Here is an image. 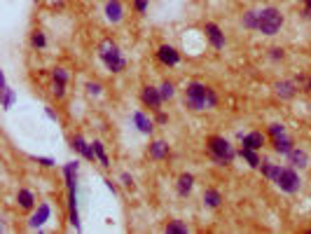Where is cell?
I'll return each instance as SVG.
<instances>
[{"label": "cell", "instance_id": "1", "mask_svg": "<svg viewBox=\"0 0 311 234\" xmlns=\"http://www.w3.org/2000/svg\"><path fill=\"white\" fill-rule=\"evenodd\" d=\"M185 106L195 112L211 110V108H218V94L208 84L199 82V80H192L185 87Z\"/></svg>", "mask_w": 311, "mask_h": 234}, {"label": "cell", "instance_id": "2", "mask_svg": "<svg viewBox=\"0 0 311 234\" xmlns=\"http://www.w3.org/2000/svg\"><path fill=\"white\" fill-rule=\"evenodd\" d=\"M206 148H208V155H211V159L218 167H229L234 162V157H236L232 143L227 138H222V136H208L206 138Z\"/></svg>", "mask_w": 311, "mask_h": 234}, {"label": "cell", "instance_id": "3", "mask_svg": "<svg viewBox=\"0 0 311 234\" xmlns=\"http://www.w3.org/2000/svg\"><path fill=\"white\" fill-rule=\"evenodd\" d=\"M99 59L106 63V68L110 73H122L124 68H127V59L122 56V52H119V47H117V42H115V40H110V38L101 40Z\"/></svg>", "mask_w": 311, "mask_h": 234}, {"label": "cell", "instance_id": "4", "mask_svg": "<svg viewBox=\"0 0 311 234\" xmlns=\"http://www.w3.org/2000/svg\"><path fill=\"white\" fill-rule=\"evenodd\" d=\"M283 21H285L283 12L274 5L257 12V31H260L262 35H276L278 31L283 28Z\"/></svg>", "mask_w": 311, "mask_h": 234}, {"label": "cell", "instance_id": "5", "mask_svg": "<svg viewBox=\"0 0 311 234\" xmlns=\"http://www.w3.org/2000/svg\"><path fill=\"white\" fill-rule=\"evenodd\" d=\"M274 185H278V190L285 192V195H295V192L302 188V180H300L297 169H295V167H281V171H278Z\"/></svg>", "mask_w": 311, "mask_h": 234}, {"label": "cell", "instance_id": "6", "mask_svg": "<svg viewBox=\"0 0 311 234\" xmlns=\"http://www.w3.org/2000/svg\"><path fill=\"white\" fill-rule=\"evenodd\" d=\"M66 82H68V71L61 66H56L52 71V91H54L56 99H63L66 96Z\"/></svg>", "mask_w": 311, "mask_h": 234}, {"label": "cell", "instance_id": "7", "mask_svg": "<svg viewBox=\"0 0 311 234\" xmlns=\"http://www.w3.org/2000/svg\"><path fill=\"white\" fill-rule=\"evenodd\" d=\"M140 101L157 112H159L161 103H164V101H161V94H159V87H152V84H145L143 87V91H140Z\"/></svg>", "mask_w": 311, "mask_h": 234}, {"label": "cell", "instance_id": "8", "mask_svg": "<svg viewBox=\"0 0 311 234\" xmlns=\"http://www.w3.org/2000/svg\"><path fill=\"white\" fill-rule=\"evenodd\" d=\"M204 31H206V38H208V42H211L213 50H222V47H225L227 40H225V33L220 31L218 24H206Z\"/></svg>", "mask_w": 311, "mask_h": 234}, {"label": "cell", "instance_id": "9", "mask_svg": "<svg viewBox=\"0 0 311 234\" xmlns=\"http://www.w3.org/2000/svg\"><path fill=\"white\" fill-rule=\"evenodd\" d=\"M274 91H276L278 99L290 101L297 96V82H295V80H281V82L274 84Z\"/></svg>", "mask_w": 311, "mask_h": 234}, {"label": "cell", "instance_id": "10", "mask_svg": "<svg viewBox=\"0 0 311 234\" xmlns=\"http://www.w3.org/2000/svg\"><path fill=\"white\" fill-rule=\"evenodd\" d=\"M157 59H159L164 66H178L180 54H178V50L171 47V45H159V50H157Z\"/></svg>", "mask_w": 311, "mask_h": 234}, {"label": "cell", "instance_id": "11", "mask_svg": "<svg viewBox=\"0 0 311 234\" xmlns=\"http://www.w3.org/2000/svg\"><path fill=\"white\" fill-rule=\"evenodd\" d=\"M239 138L244 143V148H250V150H262L265 148V134L262 131H250V134H241L239 131Z\"/></svg>", "mask_w": 311, "mask_h": 234}, {"label": "cell", "instance_id": "12", "mask_svg": "<svg viewBox=\"0 0 311 234\" xmlns=\"http://www.w3.org/2000/svg\"><path fill=\"white\" fill-rule=\"evenodd\" d=\"M70 145H73V150H78L80 155L84 157V159H89V162H94V159H96L94 145H89L87 141L82 138V136H73V138H70Z\"/></svg>", "mask_w": 311, "mask_h": 234}, {"label": "cell", "instance_id": "13", "mask_svg": "<svg viewBox=\"0 0 311 234\" xmlns=\"http://www.w3.org/2000/svg\"><path fill=\"white\" fill-rule=\"evenodd\" d=\"M103 12H106V19L110 24H119L124 19V5L119 3V0H108Z\"/></svg>", "mask_w": 311, "mask_h": 234}, {"label": "cell", "instance_id": "14", "mask_svg": "<svg viewBox=\"0 0 311 234\" xmlns=\"http://www.w3.org/2000/svg\"><path fill=\"white\" fill-rule=\"evenodd\" d=\"M131 120H133V127L138 129L140 134H145V136H150L152 134V129H155V122H152L150 117L145 115V112H140V110H136L131 115Z\"/></svg>", "mask_w": 311, "mask_h": 234}, {"label": "cell", "instance_id": "15", "mask_svg": "<svg viewBox=\"0 0 311 234\" xmlns=\"http://www.w3.org/2000/svg\"><path fill=\"white\" fill-rule=\"evenodd\" d=\"M50 213H52V208H50V204H40L38 206V211L31 216V220H28V227L31 229H38V227H42L44 225V220L50 218Z\"/></svg>", "mask_w": 311, "mask_h": 234}, {"label": "cell", "instance_id": "16", "mask_svg": "<svg viewBox=\"0 0 311 234\" xmlns=\"http://www.w3.org/2000/svg\"><path fill=\"white\" fill-rule=\"evenodd\" d=\"M0 91H3V110H10L12 103H14V91H12L10 84H7L5 73H0Z\"/></svg>", "mask_w": 311, "mask_h": 234}, {"label": "cell", "instance_id": "17", "mask_svg": "<svg viewBox=\"0 0 311 234\" xmlns=\"http://www.w3.org/2000/svg\"><path fill=\"white\" fill-rule=\"evenodd\" d=\"M288 159H290V164H293L295 169H306V167H309V155H306L304 150H300V148H293V150L288 152Z\"/></svg>", "mask_w": 311, "mask_h": 234}, {"label": "cell", "instance_id": "18", "mask_svg": "<svg viewBox=\"0 0 311 234\" xmlns=\"http://www.w3.org/2000/svg\"><path fill=\"white\" fill-rule=\"evenodd\" d=\"M195 188V176L192 173H180L178 176V195L180 197H187Z\"/></svg>", "mask_w": 311, "mask_h": 234}, {"label": "cell", "instance_id": "19", "mask_svg": "<svg viewBox=\"0 0 311 234\" xmlns=\"http://www.w3.org/2000/svg\"><path fill=\"white\" fill-rule=\"evenodd\" d=\"M150 157L152 159H166L169 157V145H166V141H152L150 143Z\"/></svg>", "mask_w": 311, "mask_h": 234}, {"label": "cell", "instance_id": "20", "mask_svg": "<svg viewBox=\"0 0 311 234\" xmlns=\"http://www.w3.org/2000/svg\"><path fill=\"white\" fill-rule=\"evenodd\" d=\"M293 138H290L288 134L285 136H278V138H274V152H278V155H285L288 157V152L293 150Z\"/></svg>", "mask_w": 311, "mask_h": 234}, {"label": "cell", "instance_id": "21", "mask_svg": "<svg viewBox=\"0 0 311 234\" xmlns=\"http://www.w3.org/2000/svg\"><path fill=\"white\" fill-rule=\"evenodd\" d=\"M278 171H281V167L278 164H274V162H269V159H262L260 162V173L265 176L267 180H276V176H278Z\"/></svg>", "mask_w": 311, "mask_h": 234}, {"label": "cell", "instance_id": "22", "mask_svg": "<svg viewBox=\"0 0 311 234\" xmlns=\"http://www.w3.org/2000/svg\"><path fill=\"white\" fill-rule=\"evenodd\" d=\"M204 204L208 208H220V204H222V195L218 192V190H213V188H208L204 192Z\"/></svg>", "mask_w": 311, "mask_h": 234}, {"label": "cell", "instance_id": "23", "mask_svg": "<svg viewBox=\"0 0 311 234\" xmlns=\"http://www.w3.org/2000/svg\"><path fill=\"white\" fill-rule=\"evenodd\" d=\"M17 201H19V206H21L23 211H31V208L35 206V197H33V192H31V190H19Z\"/></svg>", "mask_w": 311, "mask_h": 234}, {"label": "cell", "instance_id": "24", "mask_svg": "<svg viewBox=\"0 0 311 234\" xmlns=\"http://www.w3.org/2000/svg\"><path fill=\"white\" fill-rule=\"evenodd\" d=\"M257 12L260 10H248L241 14V26L246 31H257Z\"/></svg>", "mask_w": 311, "mask_h": 234}, {"label": "cell", "instance_id": "25", "mask_svg": "<svg viewBox=\"0 0 311 234\" xmlns=\"http://www.w3.org/2000/svg\"><path fill=\"white\" fill-rule=\"evenodd\" d=\"M239 157L248 162L250 169H260V155H257V150H250V148H241V150H239Z\"/></svg>", "mask_w": 311, "mask_h": 234}, {"label": "cell", "instance_id": "26", "mask_svg": "<svg viewBox=\"0 0 311 234\" xmlns=\"http://www.w3.org/2000/svg\"><path fill=\"white\" fill-rule=\"evenodd\" d=\"M91 145H94V152H96V159H99V162H101V167H110V159H108V152H106V145H103V143H101V141H94V143H91Z\"/></svg>", "mask_w": 311, "mask_h": 234}, {"label": "cell", "instance_id": "27", "mask_svg": "<svg viewBox=\"0 0 311 234\" xmlns=\"http://www.w3.org/2000/svg\"><path fill=\"white\" fill-rule=\"evenodd\" d=\"M159 94H161V101H171L173 94H176V84H173L171 80H164V82L159 84Z\"/></svg>", "mask_w": 311, "mask_h": 234}, {"label": "cell", "instance_id": "28", "mask_svg": "<svg viewBox=\"0 0 311 234\" xmlns=\"http://www.w3.org/2000/svg\"><path fill=\"white\" fill-rule=\"evenodd\" d=\"M185 232H187V225L180 223V220H171L166 225V234H185Z\"/></svg>", "mask_w": 311, "mask_h": 234}, {"label": "cell", "instance_id": "29", "mask_svg": "<svg viewBox=\"0 0 311 234\" xmlns=\"http://www.w3.org/2000/svg\"><path fill=\"white\" fill-rule=\"evenodd\" d=\"M31 42H33V47H38V50H44V47H47V38H44L42 31H35Z\"/></svg>", "mask_w": 311, "mask_h": 234}, {"label": "cell", "instance_id": "30", "mask_svg": "<svg viewBox=\"0 0 311 234\" xmlns=\"http://www.w3.org/2000/svg\"><path fill=\"white\" fill-rule=\"evenodd\" d=\"M269 136H272V138H278V136H285V127H283L281 122L269 124Z\"/></svg>", "mask_w": 311, "mask_h": 234}, {"label": "cell", "instance_id": "31", "mask_svg": "<svg viewBox=\"0 0 311 234\" xmlns=\"http://www.w3.org/2000/svg\"><path fill=\"white\" fill-rule=\"evenodd\" d=\"M148 5H150V0H133V10L138 12V14L148 12Z\"/></svg>", "mask_w": 311, "mask_h": 234}, {"label": "cell", "instance_id": "32", "mask_svg": "<svg viewBox=\"0 0 311 234\" xmlns=\"http://www.w3.org/2000/svg\"><path fill=\"white\" fill-rule=\"evenodd\" d=\"M269 56H272L274 61H281V59L285 56V52L281 50V47H274V50H269Z\"/></svg>", "mask_w": 311, "mask_h": 234}, {"label": "cell", "instance_id": "33", "mask_svg": "<svg viewBox=\"0 0 311 234\" xmlns=\"http://www.w3.org/2000/svg\"><path fill=\"white\" fill-rule=\"evenodd\" d=\"M101 89H103V87H101L99 82H87V91H89V94L99 96V94H101Z\"/></svg>", "mask_w": 311, "mask_h": 234}, {"label": "cell", "instance_id": "34", "mask_svg": "<svg viewBox=\"0 0 311 234\" xmlns=\"http://www.w3.org/2000/svg\"><path fill=\"white\" fill-rule=\"evenodd\" d=\"M33 159H35V162H40L42 167H54V164H56L52 157H33Z\"/></svg>", "mask_w": 311, "mask_h": 234}, {"label": "cell", "instance_id": "35", "mask_svg": "<svg viewBox=\"0 0 311 234\" xmlns=\"http://www.w3.org/2000/svg\"><path fill=\"white\" fill-rule=\"evenodd\" d=\"M119 178H122V185H127V188H133V178H131V173L124 171L122 176H119Z\"/></svg>", "mask_w": 311, "mask_h": 234}, {"label": "cell", "instance_id": "36", "mask_svg": "<svg viewBox=\"0 0 311 234\" xmlns=\"http://www.w3.org/2000/svg\"><path fill=\"white\" fill-rule=\"evenodd\" d=\"M302 3H304V12H302V14H304L306 19H311V0H302Z\"/></svg>", "mask_w": 311, "mask_h": 234}, {"label": "cell", "instance_id": "37", "mask_svg": "<svg viewBox=\"0 0 311 234\" xmlns=\"http://www.w3.org/2000/svg\"><path fill=\"white\" fill-rule=\"evenodd\" d=\"M157 122H159V124H166V122H169V115H164V112H159V115H157Z\"/></svg>", "mask_w": 311, "mask_h": 234}, {"label": "cell", "instance_id": "38", "mask_svg": "<svg viewBox=\"0 0 311 234\" xmlns=\"http://www.w3.org/2000/svg\"><path fill=\"white\" fill-rule=\"evenodd\" d=\"M44 112H47V117H50V120H56V112L52 110V108H44Z\"/></svg>", "mask_w": 311, "mask_h": 234}, {"label": "cell", "instance_id": "39", "mask_svg": "<svg viewBox=\"0 0 311 234\" xmlns=\"http://www.w3.org/2000/svg\"><path fill=\"white\" fill-rule=\"evenodd\" d=\"M106 188L110 190V192H117V188H115V183H110V180H106Z\"/></svg>", "mask_w": 311, "mask_h": 234}, {"label": "cell", "instance_id": "40", "mask_svg": "<svg viewBox=\"0 0 311 234\" xmlns=\"http://www.w3.org/2000/svg\"><path fill=\"white\" fill-rule=\"evenodd\" d=\"M306 89H309V91H311V78H309V80H306Z\"/></svg>", "mask_w": 311, "mask_h": 234}, {"label": "cell", "instance_id": "41", "mask_svg": "<svg viewBox=\"0 0 311 234\" xmlns=\"http://www.w3.org/2000/svg\"><path fill=\"white\" fill-rule=\"evenodd\" d=\"M309 234H311V229H309Z\"/></svg>", "mask_w": 311, "mask_h": 234}]
</instances>
